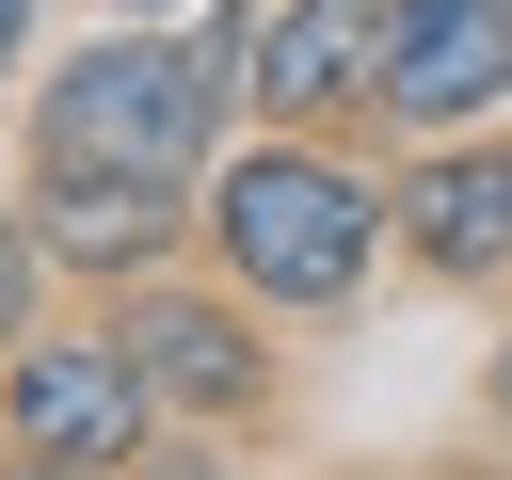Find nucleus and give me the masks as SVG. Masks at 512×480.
Listing matches in <instances>:
<instances>
[{
  "label": "nucleus",
  "mask_w": 512,
  "mask_h": 480,
  "mask_svg": "<svg viewBox=\"0 0 512 480\" xmlns=\"http://www.w3.org/2000/svg\"><path fill=\"white\" fill-rule=\"evenodd\" d=\"M384 240L432 288H512V128H432L384 192Z\"/></svg>",
  "instance_id": "423d86ee"
},
{
  "label": "nucleus",
  "mask_w": 512,
  "mask_h": 480,
  "mask_svg": "<svg viewBox=\"0 0 512 480\" xmlns=\"http://www.w3.org/2000/svg\"><path fill=\"white\" fill-rule=\"evenodd\" d=\"M112 320V352L144 368V400H160V432H256L272 400H288V368H272V304H240L224 272H144V288H112L96 304Z\"/></svg>",
  "instance_id": "7ed1b4c3"
},
{
  "label": "nucleus",
  "mask_w": 512,
  "mask_h": 480,
  "mask_svg": "<svg viewBox=\"0 0 512 480\" xmlns=\"http://www.w3.org/2000/svg\"><path fill=\"white\" fill-rule=\"evenodd\" d=\"M208 160H224V80L160 16H112L32 80V176H208Z\"/></svg>",
  "instance_id": "f03ea898"
},
{
  "label": "nucleus",
  "mask_w": 512,
  "mask_h": 480,
  "mask_svg": "<svg viewBox=\"0 0 512 480\" xmlns=\"http://www.w3.org/2000/svg\"><path fill=\"white\" fill-rule=\"evenodd\" d=\"M112 16H160V0H112Z\"/></svg>",
  "instance_id": "ddd939ff"
},
{
  "label": "nucleus",
  "mask_w": 512,
  "mask_h": 480,
  "mask_svg": "<svg viewBox=\"0 0 512 480\" xmlns=\"http://www.w3.org/2000/svg\"><path fill=\"white\" fill-rule=\"evenodd\" d=\"M368 32H384V0H256V48H240L224 96L256 128H336L368 96Z\"/></svg>",
  "instance_id": "6e6552de"
},
{
  "label": "nucleus",
  "mask_w": 512,
  "mask_h": 480,
  "mask_svg": "<svg viewBox=\"0 0 512 480\" xmlns=\"http://www.w3.org/2000/svg\"><path fill=\"white\" fill-rule=\"evenodd\" d=\"M0 480H128V464H32V448H0Z\"/></svg>",
  "instance_id": "9d476101"
},
{
  "label": "nucleus",
  "mask_w": 512,
  "mask_h": 480,
  "mask_svg": "<svg viewBox=\"0 0 512 480\" xmlns=\"http://www.w3.org/2000/svg\"><path fill=\"white\" fill-rule=\"evenodd\" d=\"M496 96H512V0H384L352 128H400V144H432V128H480Z\"/></svg>",
  "instance_id": "39448f33"
},
{
  "label": "nucleus",
  "mask_w": 512,
  "mask_h": 480,
  "mask_svg": "<svg viewBox=\"0 0 512 480\" xmlns=\"http://www.w3.org/2000/svg\"><path fill=\"white\" fill-rule=\"evenodd\" d=\"M192 256H208L240 304H272V320H320V304L368 288L384 192H368L320 128H256V144H224V160L192 176Z\"/></svg>",
  "instance_id": "f257e3e1"
},
{
  "label": "nucleus",
  "mask_w": 512,
  "mask_h": 480,
  "mask_svg": "<svg viewBox=\"0 0 512 480\" xmlns=\"http://www.w3.org/2000/svg\"><path fill=\"white\" fill-rule=\"evenodd\" d=\"M48 304V240H32V192H0V336H32Z\"/></svg>",
  "instance_id": "1a4fd4ad"
},
{
  "label": "nucleus",
  "mask_w": 512,
  "mask_h": 480,
  "mask_svg": "<svg viewBox=\"0 0 512 480\" xmlns=\"http://www.w3.org/2000/svg\"><path fill=\"white\" fill-rule=\"evenodd\" d=\"M32 240H48V288H144L192 256V176H32Z\"/></svg>",
  "instance_id": "0eeeda50"
},
{
  "label": "nucleus",
  "mask_w": 512,
  "mask_h": 480,
  "mask_svg": "<svg viewBox=\"0 0 512 480\" xmlns=\"http://www.w3.org/2000/svg\"><path fill=\"white\" fill-rule=\"evenodd\" d=\"M480 400H496V416H512V336H496V352H480Z\"/></svg>",
  "instance_id": "9b49d317"
},
{
  "label": "nucleus",
  "mask_w": 512,
  "mask_h": 480,
  "mask_svg": "<svg viewBox=\"0 0 512 480\" xmlns=\"http://www.w3.org/2000/svg\"><path fill=\"white\" fill-rule=\"evenodd\" d=\"M0 448H32V464H144L160 448V400L112 352V320H64V336L0 352Z\"/></svg>",
  "instance_id": "20e7f679"
},
{
  "label": "nucleus",
  "mask_w": 512,
  "mask_h": 480,
  "mask_svg": "<svg viewBox=\"0 0 512 480\" xmlns=\"http://www.w3.org/2000/svg\"><path fill=\"white\" fill-rule=\"evenodd\" d=\"M16 48H32V0H0V64H16Z\"/></svg>",
  "instance_id": "f8f14e48"
}]
</instances>
